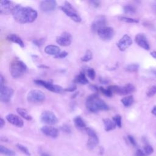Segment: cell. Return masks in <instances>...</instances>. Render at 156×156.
<instances>
[{
  "label": "cell",
  "instance_id": "19",
  "mask_svg": "<svg viewBox=\"0 0 156 156\" xmlns=\"http://www.w3.org/2000/svg\"><path fill=\"white\" fill-rule=\"evenodd\" d=\"M40 130L43 133L52 138H56L58 135V129L50 126H44Z\"/></svg>",
  "mask_w": 156,
  "mask_h": 156
},
{
  "label": "cell",
  "instance_id": "5",
  "mask_svg": "<svg viewBox=\"0 0 156 156\" xmlns=\"http://www.w3.org/2000/svg\"><path fill=\"white\" fill-rule=\"evenodd\" d=\"M112 93L118 94L119 95H127L135 90V86L132 83H127L123 87L117 85H111L108 87Z\"/></svg>",
  "mask_w": 156,
  "mask_h": 156
},
{
  "label": "cell",
  "instance_id": "32",
  "mask_svg": "<svg viewBox=\"0 0 156 156\" xmlns=\"http://www.w3.org/2000/svg\"><path fill=\"white\" fill-rule=\"evenodd\" d=\"M112 120L115 122L116 126H118L119 128L121 127V126H122V118L119 115H116L114 116L113 117Z\"/></svg>",
  "mask_w": 156,
  "mask_h": 156
},
{
  "label": "cell",
  "instance_id": "47",
  "mask_svg": "<svg viewBox=\"0 0 156 156\" xmlns=\"http://www.w3.org/2000/svg\"><path fill=\"white\" fill-rule=\"evenodd\" d=\"M5 124V121L4 120L2 119V118H1L0 119V128L2 129L3 127V126Z\"/></svg>",
  "mask_w": 156,
  "mask_h": 156
},
{
  "label": "cell",
  "instance_id": "27",
  "mask_svg": "<svg viewBox=\"0 0 156 156\" xmlns=\"http://www.w3.org/2000/svg\"><path fill=\"white\" fill-rule=\"evenodd\" d=\"M0 152L7 156H14L15 155V152H13L12 150H10L2 145L0 146Z\"/></svg>",
  "mask_w": 156,
  "mask_h": 156
},
{
  "label": "cell",
  "instance_id": "38",
  "mask_svg": "<svg viewBox=\"0 0 156 156\" xmlns=\"http://www.w3.org/2000/svg\"><path fill=\"white\" fill-rule=\"evenodd\" d=\"M44 41H45V38H42L36 39V40H33V43H34L35 45L37 46L38 47H40V46H41L43 44V43H44Z\"/></svg>",
  "mask_w": 156,
  "mask_h": 156
},
{
  "label": "cell",
  "instance_id": "51",
  "mask_svg": "<svg viewBox=\"0 0 156 156\" xmlns=\"http://www.w3.org/2000/svg\"><path fill=\"white\" fill-rule=\"evenodd\" d=\"M38 67H40V68H45L46 69H48L49 68V67L48 66H45V65H40V66H39Z\"/></svg>",
  "mask_w": 156,
  "mask_h": 156
},
{
  "label": "cell",
  "instance_id": "45",
  "mask_svg": "<svg viewBox=\"0 0 156 156\" xmlns=\"http://www.w3.org/2000/svg\"><path fill=\"white\" fill-rule=\"evenodd\" d=\"M90 89H91L94 91H97L98 90V87L96 85H90Z\"/></svg>",
  "mask_w": 156,
  "mask_h": 156
},
{
  "label": "cell",
  "instance_id": "30",
  "mask_svg": "<svg viewBox=\"0 0 156 156\" xmlns=\"http://www.w3.org/2000/svg\"><path fill=\"white\" fill-rule=\"evenodd\" d=\"M120 21L128 23H139V20L137 19H134L129 17H125V16H120L118 18Z\"/></svg>",
  "mask_w": 156,
  "mask_h": 156
},
{
  "label": "cell",
  "instance_id": "24",
  "mask_svg": "<svg viewBox=\"0 0 156 156\" xmlns=\"http://www.w3.org/2000/svg\"><path fill=\"white\" fill-rule=\"evenodd\" d=\"M74 123L75 126L78 129H85L86 128V124L80 116H76L74 118Z\"/></svg>",
  "mask_w": 156,
  "mask_h": 156
},
{
  "label": "cell",
  "instance_id": "20",
  "mask_svg": "<svg viewBox=\"0 0 156 156\" xmlns=\"http://www.w3.org/2000/svg\"><path fill=\"white\" fill-rule=\"evenodd\" d=\"M44 52L47 54L55 56L60 52V49L57 46L49 44L44 48Z\"/></svg>",
  "mask_w": 156,
  "mask_h": 156
},
{
  "label": "cell",
  "instance_id": "25",
  "mask_svg": "<svg viewBox=\"0 0 156 156\" xmlns=\"http://www.w3.org/2000/svg\"><path fill=\"white\" fill-rule=\"evenodd\" d=\"M16 112L21 117H23L25 119H26L27 121L32 120V118L29 114V113L27 111V110H26L24 108H16Z\"/></svg>",
  "mask_w": 156,
  "mask_h": 156
},
{
  "label": "cell",
  "instance_id": "9",
  "mask_svg": "<svg viewBox=\"0 0 156 156\" xmlns=\"http://www.w3.org/2000/svg\"><path fill=\"white\" fill-rule=\"evenodd\" d=\"M13 94V90L5 85L0 86V100L4 103L10 101Z\"/></svg>",
  "mask_w": 156,
  "mask_h": 156
},
{
  "label": "cell",
  "instance_id": "28",
  "mask_svg": "<svg viewBox=\"0 0 156 156\" xmlns=\"http://www.w3.org/2000/svg\"><path fill=\"white\" fill-rule=\"evenodd\" d=\"M123 10L125 13L127 14H133L136 12V9L132 5H126L123 7Z\"/></svg>",
  "mask_w": 156,
  "mask_h": 156
},
{
  "label": "cell",
  "instance_id": "37",
  "mask_svg": "<svg viewBox=\"0 0 156 156\" xmlns=\"http://www.w3.org/2000/svg\"><path fill=\"white\" fill-rule=\"evenodd\" d=\"M144 153L146 154V155H151L154 152V149L151 145L146 144L144 146Z\"/></svg>",
  "mask_w": 156,
  "mask_h": 156
},
{
  "label": "cell",
  "instance_id": "17",
  "mask_svg": "<svg viewBox=\"0 0 156 156\" xmlns=\"http://www.w3.org/2000/svg\"><path fill=\"white\" fill-rule=\"evenodd\" d=\"M132 43V40L130 37L127 34L124 35L117 43L118 49L121 51H124Z\"/></svg>",
  "mask_w": 156,
  "mask_h": 156
},
{
  "label": "cell",
  "instance_id": "52",
  "mask_svg": "<svg viewBox=\"0 0 156 156\" xmlns=\"http://www.w3.org/2000/svg\"><path fill=\"white\" fill-rule=\"evenodd\" d=\"M41 156H49V155H48L47 154H45V153H43V154H42L41 155Z\"/></svg>",
  "mask_w": 156,
  "mask_h": 156
},
{
  "label": "cell",
  "instance_id": "41",
  "mask_svg": "<svg viewBox=\"0 0 156 156\" xmlns=\"http://www.w3.org/2000/svg\"><path fill=\"white\" fill-rule=\"evenodd\" d=\"M135 155L136 156H146L144 151H142L140 149H137V151L135 152Z\"/></svg>",
  "mask_w": 156,
  "mask_h": 156
},
{
  "label": "cell",
  "instance_id": "44",
  "mask_svg": "<svg viewBox=\"0 0 156 156\" xmlns=\"http://www.w3.org/2000/svg\"><path fill=\"white\" fill-rule=\"evenodd\" d=\"M62 130L63 131L66 132V133H70V132H71V129H70V128L69 127V126H66V125H65V126H63L62 127Z\"/></svg>",
  "mask_w": 156,
  "mask_h": 156
},
{
  "label": "cell",
  "instance_id": "26",
  "mask_svg": "<svg viewBox=\"0 0 156 156\" xmlns=\"http://www.w3.org/2000/svg\"><path fill=\"white\" fill-rule=\"evenodd\" d=\"M121 101L122 104L124 105V106H125L126 107H130V105H132V104L134 102L133 96L130 95V96H128L124 97V98L121 99Z\"/></svg>",
  "mask_w": 156,
  "mask_h": 156
},
{
  "label": "cell",
  "instance_id": "29",
  "mask_svg": "<svg viewBox=\"0 0 156 156\" xmlns=\"http://www.w3.org/2000/svg\"><path fill=\"white\" fill-rule=\"evenodd\" d=\"M138 69H139V65L137 63L129 64L126 67V70L130 73L136 72L138 70Z\"/></svg>",
  "mask_w": 156,
  "mask_h": 156
},
{
  "label": "cell",
  "instance_id": "15",
  "mask_svg": "<svg viewBox=\"0 0 156 156\" xmlns=\"http://www.w3.org/2000/svg\"><path fill=\"white\" fill-rule=\"evenodd\" d=\"M15 5L10 1H1L0 2V13L1 14L8 15L12 13Z\"/></svg>",
  "mask_w": 156,
  "mask_h": 156
},
{
  "label": "cell",
  "instance_id": "10",
  "mask_svg": "<svg viewBox=\"0 0 156 156\" xmlns=\"http://www.w3.org/2000/svg\"><path fill=\"white\" fill-rule=\"evenodd\" d=\"M40 120L42 122L49 124L53 125L57 122L58 119L54 113L51 111H44L43 112L40 116Z\"/></svg>",
  "mask_w": 156,
  "mask_h": 156
},
{
  "label": "cell",
  "instance_id": "16",
  "mask_svg": "<svg viewBox=\"0 0 156 156\" xmlns=\"http://www.w3.org/2000/svg\"><path fill=\"white\" fill-rule=\"evenodd\" d=\"M135 41L136 43L145 50H149L150 46L147 41L146 35L144 34L140 33L136 35L135 37Z\"/></svg>",
  "mask_w": 156,
  "mask_h": 156
},
{
  "label": "cell",
  "instance_id": "33",
  "mask_svg": "<svg viewBox=\"0 0 156 156\" xmlns=\"http://www.w3.org/2000/svg\"><path fill=\"white\" fill-rule=\"evenodd\" d=\"M156 94V85H152L149 87L146 91V95L148 97H152Z\"/></svg>",
  "mask_w": 156,
  "mask_h": 156
},
{
  "label": "cell",
  "instance_id": "18",
  "mask_svg": "<svg viewBox=\"0 0 156 156\" xmlns=\"http://www.w3.org/2000/svg\"><path fill=\"white\" fill-rule=\"evenodd\" d=\"M6 119L13 126L18 127H22L24 125L23 120L18 116L14 114H9L6 116Z\"/></svg>",
  "mask_w": 156,
  "mask_h": 156
},
{
  "label": "cell",
  "instance_id": "49",
  "mask_svg": "<svg viewBox=\"0 0 156 156\" xmlns=\"http://www.w3.org/2000/svg\"><path fill=\"white\" fill-rule=\"evenodd\" d=\"M152 113L156 116V105H154L152 109V111H151Z\"/></svg>",
  "mask_w": 156,
  "mask_h": 156
},
{
  "label": "cell",
  "instance_id": "50",
  "mask_svg": "<svg viewBox=\"0 0 156 156\" xmlns=\"http://www.w3.org/2000/svg\"><path fill=\"white\" fill-rule=\"evenodd\" d=\"M151 55L154 57V58H156V51H152L151 52Z\"/></svg>",
  "mask_w": 156,
  "mask_h": 156
},
{
  "label": "cell",
  "instance_id": "8",
  "mask_svg": "<svg viewBox=\"0 0 156 156\" xmlns=\"http://www.w3.org/2000/svg\"><path fill=\"white\" fill-rule=\"evenodd\" d=\"M84 130L89 136V138L87 141V147L89 149H92L99 143L98 136L96 133L95 132V131L90 127H86Z\"/></svg>",
  "mask_w": 156,
  "mask_h": 156
},
{
  "label": "cell",
  "instance_id": "42",
  "mask_svg": "<svg viewBox=\"0 0 156 156\" xmlns=\"http://www.w3.org/2000/svg\"><path fill=\"white\" fill-rule=\"evenodd\" d=\"M76 88L77 87L76 85H72L69 87H68V88H66L65 89H64V91H69V92H73L74 91L76 90Z\"/></svg>",
  "mask_w": 156,
  "mask_h": 156
},
{
  "label": "cell",
  "instance_id": "39",
  "mask_svg": "<svg viewBox=\"0 0 156 156\" xmlns=\"http://www.w3.org/2000/svg\"><path fill=\"white\" fill-rule=\"evenodd\" d=\"M68 53L66 51H63V52H60L58 55L54 56L55 58H65L66 57L67 55H68Z\"/></svg>",
  "mask_w": 156,
  "mask_h": 156
},
{
  "label": "cell",
  "instance_id": "34",
  "mask_svg": "<svg viewBox=\"0 0 156 156\" xmlns=\"http://www.w3.org/2000/svg\"><path fill=\"white\" fill-rule=\"evenodd\" d=\"M16 146L17 147V148L19 149V150H20L22 152H23L24 154H26V155H28V156H30V152H29V150H28V149H27V147H26V146H23V145H22V144H17L16 145Z\"/></svg>",
  "mask_w": 156,
  "mask_h": 156
},
{
  "label": "cell",
  "instance_id": "43",
  "mask_svg": "<svg viewBox=\"0 0 156 156\" xmlns=\"http://www.w3.org/2000/svg\"><path fill=\"white\" fill-rule=\"evenodd\" d=\"M89 2L94 7H98L100 5V2L98 1H90Z\"/></svg>",
  "mask_w": 156,
  "mask_h": 156
},
{
  "label": "cell",
  "instance_id": "46",
  "mask_svg": "<svg viewBox=\"0 0 156 156\" xmlns=\"http://www.w3.org/2000/svg\"><path fill=\"white\" fill-rule=\"evenodd\" d=\"M4 77L2 76V74H1V76H0V86L4 85Z\"/></svg>",
  "mask_w": 156,
  "mask_h": 156
},
{
  "label": "cell",
  "instance_id": "6",
  "mask_svg": "<svg viewBox=\"0 0 156 156\" xmlns=\"http://www.w3.org/2000/svg\"><path fill=\"white\" fill-rule=\"evenodd\" d=\"M34 82H35V84L38 85H41L44 87L46 89L52 91V92H54V93H60L63 91H64V89L57 85H54L49 82H47L45 80H40V79H36L34 80Z\"/></svg>",
  "mask_w": 156,
  "mask_h": 156
},
{
  "label": "cell",
  "instance_id": "14",
  "mask_svg": "<svg viewBox=\"0 0 156 156\" xmlns=\"http://www.w3.org/2000/svg\"><path fill=\"white\" fill-rule=\"evenodd\" d=\"M57 6V2L54 0H46L40 2V8L43 12H51L54 11Z\"/></svg>",
  "mask_w": 156,
  "mask_h": 156
},
{
  "label": "cell",
  "instance_id": "48",
  "mask_svg": "<svg viewBox=\"0 0 156 156\" xmlns=\"http://www.w3.org/2000/svg\"><path fill=\"white\" fill-rule=\"evenodd\" d=\"M99 81L102 83H104V84L108 83V80L105 79H103V78H99Z\"/></svg>",
  "mask_w": 156,
  "mask_h": 156
},
{
  "label": "cell",
  "instance_id": "3",
  "mask_svg": "<svg viewBox=\"0 0 156 156\" xmlns=\"http://www.w3.org/2000/svg\"><path fill=\"white\" fill-rule=\"evenodd\" d=\"M26 64L18 59H14L10 65V73L14 79L20 78L23 76L27 71Z\"/></svg>",
  "mask_w": 156,
  "mask_h": 156
},
{
  "label": "cell",
  "instance_id": "35",
  "mask_svg": "<svg viewBox=\"0 0 156 156\" xmlns=\"http://www.w3.org/2000/svg\"><path fill=\"white\" fill-rule=\"evenodd\" d=\"M99 90H100V91H101L105 96H106L111 97V96H112V94H113L112 92L110 90V89H109L108 88H104V87H101L99 88Z\"/></svg>",
  "mask_w": 156,
  "mask_h": 156
},
{
  "label": "cell",
  "instance_id": "31",
  "mask_svg": "<svg viewBox=\"0 0 156 156\" xmlns=\"http://www.w3.org/2000/svg\"><path fill=\"white\" fill-rule=\"evenodd\" d=\"M93 58V54L91 51L87 50L85 54V55L81 57L80 60L82 62H88L91 60Z\"/></svg>",
  "mask_w": 156,
  "mask_h": 156
},
{
  "label": "cell",
  "instance_id": "23",
  "mask_svg": "<svg viewBox=\"0 0 156 156\" xmlns=\"http://www.w3.org/2000/svg\"><path fill=\"white\" fill-rule=\"evenodd\" d=\"M74 82L81 84V85H86L88 83V80L87 79V77L83 72H80L74 79Z\"/></svg>",
  "mask_w": 156,
  "mask_h": 156
},
{
  "label": "cell",
  "instance_id": "2",
  "mask_svg": "<svg viewBox=\"0 0 156 156\" xmlns=\"http://www.w3.org/2000/svg\"><path fill=\"white\" fill-rule=\"evenodd\" d=\"M86 107L91 112H98L99 111H105L109 109L108 105L101 99L96 94H93L86 99Z\"/></svg>",
  "mask_w": 156,
  "mask_h": 156
},
{
  "label": "cell",
  "instance_id": "21",
  "mask_svg": "<svg viewBox=\"0 0 156 156\" xmlns=\"http://www.w3.org/2000/svg\"><path fill=\"white\" fill-rule=\"evenodd\" d=\"M7 40L12 41L13 43H15L17 44H18L20 46H21V48H24V43L22 39L17 35L14 34H11L7 35Z\"/></svg>",
  "mask_w": 156,
  "mask_h": 156
},
{
  "label": "cell",
  "instance_id": "13",
  "mask_svg": "<svg viewBox=\"0 0 156 156\" xmlns=\"http://www.w3.org/2000/svg\"><path fill=\"white\" fill-rule=\"evenodd\" d=\"M56 42L60 46H68L72 42V36L69 33L64 32L56 38Z\"/></svg>",
  "mask_w": 156,
  "mask_h": 156
},
{
  "label": "cell",
  "instance_id": "11",
  "mask_svg": "<svg viewBox=\"0 0 156 156\" xmlns=\"http://www.w3.org/2000/svg\"><path fill=\"white\" fill-rule=\"evenodd\" d=\"M107 24V20L106 18L102 15L97 16L94 20L93 21L91 25V29L92 31L94 32H98V31L102 27L106 26Z\"/></svg>",
  "mask_w": 156,
  "mask_h": 156
},
{
  "label": "cell",
  "instance_id": "1",
  "mask_svg": "<svg viewBox=\"0 0 156 156\" xmlns=\"http://www.w3.org/2000/svg\"><path fill=\"white\" fill-rule=\"evenodd\" d=\"M14 20L21 24L34 22L37 18V12L30 7H23L20 4L15 5L12 11Z\"/></svg>",
  "mask_w": 156,
  "mask_h": 156
},
{
  "label": "cell",
  "instance_id": "4",
  "mask_svg": "<svg viewBox=\"0 0 156 156\" xmlns=\"http://www.w3.org/2000/svg\"><path fill=\"white\" fill-rule=\"evenodd\" d=\"M59 8L62 12H63L68 16H69L72 20L75 22L79 23L81 21V18L77 13L73 5L68 1H65L64 5L60 6Z\"/></svg>",
  "mask_w": 156,
  "mask_h": 156
},
{
  "label": "cell",
  "instance_id": "36",
  "mask_svg": "<svg viewBox=\"0 0 156 156\" xmlns=\"http://www.w3.org/2000/svg\"><path fill=\"white\" fill-rule=\"evenodd\" d=\"M87 76L88 77L91 79V80H94L96 76V73L95 71L93 69V68H88L87 70Z\"/></svg>",
  "mask_w": 156,
  "mask_h": 156
},
{
  "label": "cell",
  "instance_id": "7",
  "mask_svg": "<svg viewBox=\"0 0 156 156\" xmlns=\"http://www.w3.org/2000/svg\"><path fill=\"white\" fill-rule=\"evenodd\" d=\"M27 99L32 103L41 102L45 99V95L39 90H32L28 93Z\"/></svg>",
  "mask_w": 156,
  "mask_h": 156
},
{
  "label": "cell",
  "instance_id": "40",
  "mask_svg": "<svg viewBox=\"0 0 156 156\" xmlns=\"http://www.w3.org/2000/svg\"><path fill=\"white\" fill-rule=\"evenodd\" d=\"M127 138H128V140H129V141H130V143L133 146H135L136 145L135 140V138L133 137V136H132V135H128Z\"/></svg>",
  "mask_w": 156,
  "mask_h": 156
},
{
  "label": "cell",
  "instance_id": "12",
  "mask_svg": "<svg viewBox=\"0 0 156 156\" xmlns=\"http://www.w3.org/2000/svg\"><path fill=\"white\" fill-rule=\"evenodd\" d=\"M99 37L104 41L110 40L114 35V30L111 27L104 26L98 31Z\"/></svg>",
  "mask_w": 156,
  "mask_h": 156
},
{
  "label": "cell",
  "instance_id": "22",
  "mask_svg": "<svg viewBox=\"0 0 156 156\" xmlns=\"http://www.w3.org/2000/svg\"><path fill=\"white\" fill-rule=\"evenodd\" d=\"M103 122L104 124V128L105 131H110L115 129L116 127V124L113 120H111L109 118H105L103 119Z\"/></svg>",
  "mask_w": 156,
  "mask_h": 156
}]
</instances>
